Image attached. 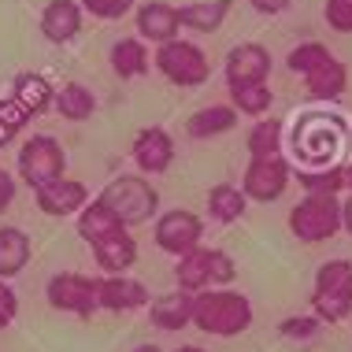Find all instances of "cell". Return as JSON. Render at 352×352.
<instances>
[{"instance_id": "cell-1", "label": "cell", "mask_w": 352, "mask_h": 352, "mask_svg": "<svg viewBox=\"0 0 352 352\" xmlns=\"http://www.w3.org/2000/svg\"><path fill=\"white\" fill-rule=\"evenodd\" d=\"M256 311L245 293L230 285H215V289L193 293V327L212 338H237L252 327Z\"/></svg>"}, {"instance_id": "cell-2", "label": "cell", "mask_w": 352, "mask_h": 352, "mask_svg": "<svg viewBox=\"0 0 352 352\" xmlns=\"http://www.w3.org/2000/svg\"><path fill=\"white\" fill-rule=\"evenodd\" d=\"M293 148H297L300 167H327L338 164V152L345 148V126L338 116L308 111L293 126Z\"/></svg>"}, {"instance_id": "cell-3", "label": "cell", "mask_w": 352, "mask_h": 352, "mask_svg": "<svg viewBox=\"0 0 352 352\" xmlns=\"http://www.w3.org/2000/svg\"><path fill=\"white\" fill-rule=\"evenodd\" d=\"M311 316H319L322 327H334L352 316V260H327L311 282Z\"/></svg>"}, {"instance_id": "cell-4", "label": "cell", "mask_w": 352, "mask_h": 352, "mask_svg": "<svg viewBox=\"0 0 352 352\" xmlns=\"http://www.w3.org/2000/svg\"><path fill=\"white\" fill-rule=\"evenodd\" d=\"M100 201L119 215L122 226H141L160 212V189L145 175H119L100 189Z\"/></svg>"}, {"instance_id": "cell-5", "label": "cell", "mask_w": 352, "mask_h": 352, "mask_svg": "<svg viewBox=\"0 0 352 352\" xmlns=\"http://www.w3.org/2000/svg\"><path fill=\"white\" fill-rule=\"evenodd\" d=\"M152 67H156L170 85L178 89H201V85L212 78V63H208V52L201 45L186 41V37H175L167 45H156L152 52Z\"/></svg>"}, {"instance_id": "cell-6", "label": "cell", "mask_w": 352, "mask_h": 352, "mask_svg": "<svg viewBox=\"0 0 352 352\" xmlns=\"http://www.w3.org/2000/svg\"><path fill=\"white\" fill-rule=\"evenodd\" d=\"M341 230V197L338 193H304L297 208H289V234L300 245H322Z\"/></svg>"}, {"instance_id": "cell-7", "label": "cell", "mask_w": 352, "mask_h": 352, "mask_svg": "<svg viewBox=\"0 0 352 352\" xmlns=\"http://www.w3.org/2000/svg\"><path fill=\"white\" fill-rule=\"evenodd\" d=\"M234 278H237L234 256L223 252V249H204V245H197L193 252L178 256V267H175V285H178V289H186V293L230 285Z\"/></svg>"}, {"instance_id": "cell-8", "label": "cell", "mask_w": 352, "mask_h": 352, "mask_svg": "<svg viewBox=\"0 0 352 352\" xmlns=\"http://www.w3.org/2000/svg\"><path fill=\"white\" fill-rule=\"evenodd\" d=\"M60 175H67V152L52 134H34L19 145V178L30 189L49 186Z\"/></svg>"}, {"instance_id": "cell-9", "label": "cell", "mask_w": 352, "mask_h": 352, "mask_svg": "<svg viewBox=\"0 0 352 352\" xmlns=\"http://www.w3.org/2000/svg\"><path fill=\"white\" fill-rule=\"evenodd\" d=\"M152 237H156V249L167 256H186L193 252L197 245H204V219L189 208H170V212L156 215V226H152Z\"/></svg>"}, {"instance_id": "cell-10", "label": "cell", "mask_w": 352, "mask_h": 352, "mask_svg": "<svg viewBox=\"0 0 352 352\" xmlns=\"http://www.w3.org/2000/svg\"><path fill=\"white\" fill-rule=\"evenodd\" d=\"M289 182H293V167L282 152H274V156H252L241 175V193L256 204H271L289 189Z\"/></svg>"}, {"instance_id": "cell-11", "label": "cell", "mask_w": 352, "mask_h": 352, "mask_svg": "<svg viewBox=\"0 0 352 352\" xmlns=\"http://www.w3.org/2000/svg\"><path fill=\"white\" fill-rule=\"evenodd\" d=\"M45 297H49V308L63 311V316H78L89 319L97 308V278L93 274H78V271H60L52 274L49 285H45Z\"/></svg>"}, {"instance_id": "cell-12", "label": "cell", "mask_w": 352, "mask_h": 352, "mask_svg": "<svg viewBox=\"0 0 352 352\" xmlns=\"http://www.w3.org/2000/svg\"><path fill=\"white\" fill-rule=\"evenodd\" d=\"M175 156H178L175 138L164 126H141L134 134V141H130V160H134L138 175H145V178L167 175Z\"/></svg>"}, {"instance_id": "cell-13", "label": "cell", "mask_w": 352, "mask_h": 352, "mask_svg": "<svg viewBox=\"0 0 352 352\" xmlns=\"http://www.w3.org/2000/svg\"><path fill=\"white\" fill-rule=\"evenodd\" d=\"M148 300H152L148 285L138 282L134 274H97V308L100 311L126 316V311L148 308Z\"/></svg>"}, {"instance_id": "cell-14", "label": "cell", "mask_w": 352, "mask_h": 352, "mask_svg": "<svg viewBox=\"0 0 352 352\" xmlns=\"http://www.w3.org/2000/svg\"><path fill=\"white\" fill-rule=\"evenodd\" d=\"M34 204L41 215L49 219H67V215H78L85 204H89V189H85V182H78V178H52L49 186L34 189Z\"/></svg>"}, {"instance_id": "cell-15", "label": "cell", "mask_w": 352, "mask_h": 352, "mask_svg": "<svg viewBox=\"0 0 352 352\" xmlns=\"http://www.w3.org/2000/svg\"><path fill=\"white\" fill-rule=\"evenodd\" d=\"M134 30L145 45H167L175 37H182V19H178V8L167 4V0H145L134 12Z\"/></svg>"}, {"instance_id": "cell-16", "label": "cell", "mask_w": 352, "mask_h": 352, "mask_svg": "<svg viewBox=\"0 0 352 352\" xmlns=\"http://www.w3.org/2000/svg\"><path fill=\"white\" fill-rule=\"evenodd\" d=\"M226 85H245V82H267L271 78V49H263L260 41H241L226 52L223 63Z\"/></svg>"}, {"instance_id": "cell-17", "label": "cell", "mask_w": 352, "mask_h": 352, "mask_svg": "<svg viewBox=\"0 0 352 352\" xmlns=\"http://www.w3.org/2000/svg\"><path fill=\"white\" fill-rule=\"evenodd\" d=\"M89 249H93V263H97L100 274H130V267L138 263V241L130 237V226L93 241Z\"/></svg>"}, {"instance_id": "cell-18", "label": "cell", "mask_w": 352, "mask_h": 352, "mask_svg": "<svg viewBox=\"0 0 352 352\" xmlns=\"http://www.w3.org/2000/svg\"><path fill=\"white\" fill-rule=\"evenodd\" d=\"M85 12L78 0H49L41 12V34L49 45H71L82 34Z\"/></svg>"}, {"instance_id": "cell-19", "label": "cell", "mask_w": 352, "mask_h": 352, "mask_svg": "<svg viewBox=\"0 0 352 352\" xmlns=\"http://www.w3.org/2000/svg\"><path fill=\"white\" fill-rule=\"evenodd\" d=\"M52 97H56V85H52L49 78H45V74H37V71H23V74H15L12 93H8V100H12L26 119L45 116V111L52 108Z\"/></svg>"}, {"instance_id": "cell-20", "label": "cell", "mask_w": 352, "mask_h": 352, "mask_svg": "<svg viewBox=\"0 0 352 352\" xmlns=\"http://www.w3.org/2000/svg\"><path fill=\"white\" fill-rule=\"evenodd\" d=\"M148 319L156 330H167V334H175V330H186L193 327V293L186 289H170V293H160V297L148 300Z\"/></svg>"}, {"instance_id": "cell-21", "label": "cell", "mask_w": 352, "mask_h": 352, "mask_svg": "<svg viewBox=\"0 0 352 352\" xmlns=\"http://www.w3.org/2000/svg\"><path fill=\"white\" fill-rule=\"evenodd\" d=\"M304 89H308V97L319 100V104L341 100L349 93V67L338 56H330V60H322L316 71L304 74Z\"/></svg>"}, {"instance_id": "cell-22", "label": "cell", "mask_w": 352, "mask_h": 352, "mask_svg": "<svg viewBox=\"0 0 352 352\" xmlns=\"http://www.w3.org/2000/svg\"><path fill=\"white\" fill-rule=\"evenodd\" d=\"M108 63H111V74L122 82H130V78H145L148 67H152V49L141 37H122V41L111 45V52H108Z\"/></svg>"}, {"instance_id": "cell-23", "label": "cell", "mask_w": 352, "mask_h": 352, "mask_svg": "<svg viewBox=\"0 0 352 352\" xmlns=\"http://www.w3.org/2000/svg\"><path fill=\"white\" fill-rule=\"evenodd\" d=\"M34 260V241L23 226H0V278L12 282Z\"/></svg>"}, {"instance_id": "cell-24", "label": "cell", "mask_w": 352, "mask_h": 352, "mask_svg": "<svg viewBox=\"0 0 352 352\" xmlns=\"http://www.w3.org/2000/svg\"><path fill=\"white\" fill-rule=\"evenodd\" d=\"M237 119L241 116H237L230 104H208V108H197L193 116L186 119V134L193 141H212V138L230 134L237 126Z\"/></svg>"}, {"instance_id": "cell-25", "label": "cell", "mask_w": 352, "mask_h": 352, "mask_svg": "<svg viewBox=\"0 0 352 352\" xmlns=\"http://www.w3.org/2000/svg\"><path fill=\"white\" fill-rule=\"evenodd\" d=\"M52 111L67 122H85L97 111V97H93V89L85 82H63V85H56Z\"/></svg>"}, {"instance_id": "cell-26", "label": "cell", "mask_w": 352, "mask_h": 352, "mask_svg": "<svg viewBox=\"0 0 352 352\" xmlns=\"http://www.w3.org/2000/svg\"><path fill=\"white\" fill-rule=\"evenodd\" d=\"M230 8H234V0H193V4L178 8V19H182V30L215 34V30H223Z\"/></svg>"}, {"instance_id": "cell-27", "label": "cell", "mask_w": 352, "mask_h": 352, "mask_svg": "<svg viewBox=\"0 0 352 352\" xmlns=\"http://www.w3.org/2000/svg\"><path fill=\"white\" fill-rule=\"evenodd\" d=\"M74 230H78V237L85 245H93V241H100V237L122 230V223H119V215L100 201V197H93V201L74 215Z\"/></svg>"}, {"instance_id": "cell-28", "label": "cell", "mask_w": 352, "mask_h": 352, "mask_svg": "<svg viewBox=\"0 0 352 352\" xmlns=\"http://www.w3.org/2000/svg\"><path fill=\"white\" fill-rule=\"evenodd\" d=\"M245 212H249V197L241 193V186L219 182V186L208 189V215H212V223L230 226V223H237Z\"/></svg>"}, {"instance_id": "cell-29", "label": "cell", "mask_w": 352, "mask_h": 352, "mask_svg": "<svg viewBox=\"0 0 352 352\" xmlns=\"http://www.w3.org/2000/svg\"><path fill=\"white\" fill-rule=\"evenodd\" d=\"M226 93H230V108L237 116H249V119H260L271 111L274 104V89L267 82H245V85H226Z\"/></svg>"}, {"instance_id": "cell-30", "label": "cell", "mask_w": 352, "mask_h": 352, "mask_svg": "<svg viewBox=\"0 0 352 352\" xmlns=\"http://www.w3.org/2000/svg\"><path fill=\"white\" fill-rule=\"evenodd\" d=\"M245 148H249V160L252 156H274V152L285 148V126L282 119H256L249 138H245Z\"/></svg>"}, {"instance_id": "cell-31", "label": "cell", "mask_w": 352, "mask_h": 352, "mask_svg": "<svg viewBox=\"0 0 352 352\" xmlns=\"http://www.w3.org/2000/svg\"><path fill=\"white\" fill-rule=\"evenodd\" d=\"M297 182L304 186V193H341V189H345V164L300 167Z\"/></svg>"}, {"instance_id": "cell-32", "label": "cell", "mask_w": 352, "mask_h": 352, "mask_svg": "<svg viewBox=\"0 0 352 352\" xmlns=\"http://www.w3.org/2000/svg\"><path fill=\"white\" fill-rule=\"evenodd\" d=\"M330 56H334V52H330L322 41H300L297 49H289V56H285V67H289L293 74H300V78H304V74H308V71H316L322 60H330Z\"/></svg>"}, {"instance_id": "cell-33", "label": "cell", "mask_w": 352, "mask_h": 352, "mask_svg": "<svg viewBox=\"0 0 352 352\" xmlns=\"http://www.w3.org/2000/svg\"><path fill=\"white\" fill-rule=\"evenodd\" d=\"M78 4H82L85 15L100 19V23H116V19H122V15L134 12L138 0H78Z\"/></svg>"}, {"instance_id": "cell-34", "label": "cell", "mask_w": 352, "mask_h": 352, "mask_svg": "<svg viewBox=\"0 0 352 352\" xmlns=\"http://www.w3.org/2000/svg\"><path fill=\"white\" fill-rule=\"evenodd\" d=\"M319 330H322L319 316H285L278 322V334L289 341H311V338H319Z\"/></svg>"}, {"instance_id": "cell-35", "label": "cell", "mask_w": 352, "mask_h": 352, "mask_svg": "<svg viewBox=\"0 0 352 352\" xmlns=\"http://www.w3.org/2000/svg\"><path fill=\"white\" fill-rule=\"evenodd\" d=\"M23 126H26V116H23V111H19L12 100H0V148L12 145Z\"/></svg>"}, {"instance_id": "cell-36", "label": "cell", "mask_w": 352, "mask_h": 352, "mask_svg": "<svg viewBox=\"0 0 352 352\" xmlns=\"http://www.w3.org/2000/svg\"><path fill=\"white\" fill-rule=\"evenodd\" d=\"M322 19H327V26L334 34H352V0H327Z\"/></svg>"}, {"instance_id": "cell-37", "label": "cell", "mask_w": 352, "mask_h": 352, "mask_svg": "<svg viewBox=\"0 0 352 352\" xmlns=\"http://www.w3.org/2000/svg\"><path fill=\"white\" fill-rule=\"evenodd\" d=\"M19 319V293L12 289V282L0 278V330H8Z\"/></svg>"}, {"instance_id": "cell-38", "label": "cell", "mask_w": 352, "mask_h": 352, "mask_svg": "<svg viewBox=\"0 0 352 352\" xmlns=\"http://www.w3.org/2000/svg\"><path fill=\"white\" fill-rule=\"evenodd\" d=\"M15 178H12V170L8 167H0V215L8 212V208H12V201H15Z\"/></svg>"}, {"instance_id": "cell-39", "label": "cell", "mask_w": 352, "mask_h": 352, "mask_svg": "<svg viewBox=\"0 0 352 352\" xmlns=\"http://www.w3.org/2000/svg\"><path fill=\"white\" fill-rule=\"evenodd\" d=\"M249 8H252V12H260V15H267V19H274V15L289 12L293 0H249Z\"/></svg>"}, {"instance_id": "cell-40", "label": "cell", "mask_w": 352, "mask_h": 352, "mask_svg": "<svg viewBox=\"0 0 352 352\" xmlns=\"http://www.w3.org/2000/svg\"><path fill=\"white\" fill-rule=\"evenodd\" d=\"M341 230L352 234V193H349V201H341Z\"/></svg>"}, {"instance_id": "cell-41", "label": "cell", "mask_w": 352, "mask_h": 352, "mask_svg": "<svg viewBox=\"0 0 352 352\" xmlns=\"http://www.w3.org/2000/svg\"><path fill=\"white\" fill-rule=\"evenodd\" d=\"M345 189L352 193V164H345Z\"/></svg>"}, {"instance_id": "cell-42", "label": "cell", "mask_w": 352, "mask_h": 352, "mask_svg": "<svg viewBox=\"0 0 352 352\" xmlns=\"http://www.w3.org/2000/svg\"><path fill=\"white\" fill-rule=\"evenodd\" d=\"M134 352H164V349H160V345H138Z\"/></svg>"}, {"instance_id": "cell-43", "label": "cell", "mask_w": 352, "mask_h": 352, "mask_svg": "<svg viewBox=\"0 0 352 352\" xmlns=\"http://www.w3.org/2000/svg\"><path fill=\"white\" fill-rule=\"evenodd\" d=\"M175 352H208V349H201V345H182V349H175Z\"/></svg>"}]
</instances>
